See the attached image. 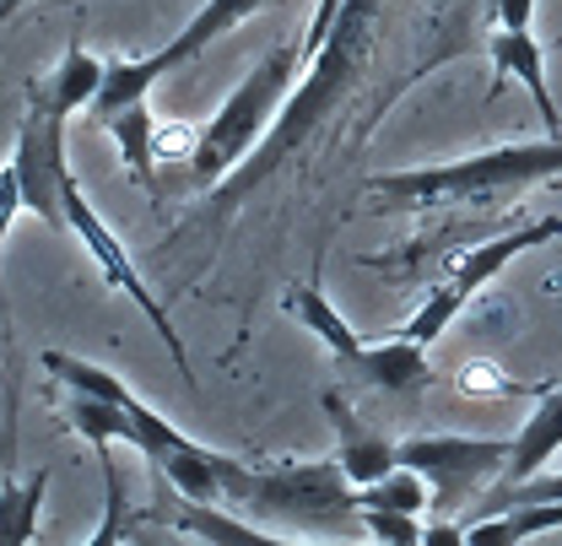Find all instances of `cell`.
I'll return each instance as SVG.
<instances>
[{
    "label": "cell",
    "mask_w": 562,
    "mask_h": 546,
    "mask_svg": "<svg viewBox=\"0 0 562 546\" xmlns=\"http://www.w3.org/2000/svg\"><path fill=\"white\" fill-rule=\"evenodd\" d=\"M66 120L70 114L49 98L44 76H33L27 92H22V125H16V146H11L22 211H33L38 222H49L55 233H70V238L92 255V266L103 271V281L120 287L140 314L151 320V331H157V342L168 346V357H173L179 368H190V352L179 342L168 309H162L157 292L146 287V276H140L136 260L125 255V244L114 238V227H109V222L92 211V201L81 196V185H76V174H70V163H66Z\"/></svg>",
    "instance_id": "1"
},
{
    "label": "cell",
    "mask_w": 562,
    "mask_h": 546,
    "mask_svg": "<svg viewBox=\"0 0 562 546\" xmlns=\"http://www.w3.org/2000/svg\"><path fill=\"white\" fill-rule=\"evenodd\" d=\"M44 368L55 385H66V427L81 433L92 449H109V444H125L146 460V471L157 481H168L179 498H195V503H227L233 481L244 471V460L222 455L195 444L190 433H179L162 411H151L131 385H120L109 368L76 357V352H44Z\"/></svg>",
    "instance_id": "2"
},
{
    "label": "cell",
    "mask_w": 562,
    "mask_h": 546,
    "mask_svg": "<svg viewBox=\"0 0 562 546\" xmlns=\"http://www.w3.org/2000/svg\"><path fill=\"white\" fill-rule=\"evenodd\" d=\"M384 16H390V0H341V5H336L330 33H325V44L303 60V76H297V87L286 92L277 125L266 131V141H260L227 179L211 185L206 222H227L286 157H297V146H308V141L319 136V125L347 103L351 92H357V81L373 66L379 33H384L379 22H384Z\"/></svg>",
    "instance_id": "3"
},
{
    "label": "cell",
    "mask_w": 562,
    "mask_h": 546,
    "mask_svg": "<svg viewBox=\"0 0 562 546\" xmlns=\"http://www.w3.org/2000/svg\"><path fill=\"white\" fill-rule=\"evenodd\" d=\"M562 174V136L547 141H514V146H487L454 163H432V168H395V174H373L362 185V196L390 211H427V205H492L514 201L530 185H547Z\"/></svg>",
    "instance_id": "4"
},
{
    "label": "cell",
    "mask_w": 562,
    "mask_h": 546,
    "mask_svg": "<svg viewBox=\"0 0 562 546\" xmlns=\"http://www.w3.org/2000/svg\"><path fill=\"white\" fill-rule=\"evenodd\" d=\"M297 76H303V38H277V44L260 55V66L238 81V92L211 114L206 131L195 136V152H190L195 185L227 179V174L266 141V131L277 125L281 103H286V92L297 87Z\"/></svg>",
    "instance_id": "5"
},
{
    "label": "cell",
    "mask_w": 562,
    "mask_h": 546,
    "mask_svg": "<svg viewBox=\"0 0 562 546\" xmlns=\"http://www.w3.org/2000/svg\"><path fill=\"white\" fill-rule=\"evenodd\" d=\"M227 509L277 520V525H303V531H362V503L357 487L341 471V460H286V466H244Z\"/></svg>",
    "instance_id": "6"
},
{
    "label": "cell",
    "mask_w": 562,
    "mask_h": 546,
    "mask_svg": "<svg viewBox=\"0 0 562 546\" xmlns=\"http://www.w3.org/2000/svg\"><path fill=\"white\" fill-rule=\"evenodd\" d=\"M271 0H206L157 55H140V60H120V66H103V81H98V92H92V120H109V114H120V109H131L136 98H151V87L168 76V70L190 66V60H201L211 44L222 38V33H233L238 22H249L255 11H266Z\"/></svg>",
    "instance_id": "7"
},
{
    "label": "cell",
    "mask_w": 562,
    "mask_h": 546,
    "mask_svg": "<svg viewBox=\"0 0 562 546\" xmlns=\"http://www.w3.org/2000/svg\"><path fill=\"white\" fill-rule=\"evenodd\" d=\"M562 233V216H547V222H530V227H514V233H497L487 244H476V249H465L460 255V266L443 276L427 298H422V309L395 331V336H406V342L417 346H432L449 325H454V314L487 287L492 276H503L525 249H536V244H547V238H558Z\"/></svg>",
    "instance_id": "8"
},
{
    "label": "cell",
    "mask_w": 562,
    "mask_h": 546,
    "mask_svg": "<svg viewBox=\"0 0 562 546\" xmlns=\"http://www.w3.org/2000/svg\"><path fill=\"white\" fill-rule=\"evenodd\" d=\"M401 466H412L432 487V509H465L487 492L508 466V438H465V433H422L395 444Z\"/></svg>",
    "instance_id": "9"
},
{
    "label": "cell",
    "mask_w": 562,
    "mask_h": 546,
    "mask_svg": "<svg viewBox=\"0 0 562 546\" xmlns=\"http://www.w3.org/2000/svg\"><path fill=\"white\" fill-rule=\"evenodd\" d=\"M325 411H330V422H336V460H341V471L351 477V487H368V481L390 477L395 466H401V455H395V444L384 438V433H373L351 401L341 390H325Z\"/></svg>",
    "instance_id": "10"
},
{
    "label": "cell",
    "mask_w": 562,
    "mask_h": 546,
    "mask_svg": "<svg viewBox=\"0 0 562 546\" xmlns=\"http://www.w3.org/2000/svg\"><path fill=\"white\" fill-rule=\"evenodd\" d=\"M341 374H357L362 385L384 390V395H422L427 390V346L390 336V342H362V352L351 357Z\"/></svg>",
    "instance_id": "11"
},
{
    "label": "cell",
    "mask_w": 562,
    "mask_h": 546,
    "mask_svg": "<svg viewBox=\"0 0 562 546\" xmlns=\"http://www.w3.org/2000/svg\"><path fill=\"white\" fill-rule=\"evenodd\" d=\"M487 55H492V66L508 70V76L530 92V103H536L541 120H547V136H562V109H558V98H552V87H547L541 44H536L530 33H519V27H497L487 38Z\"/></svg>",
    "instance_id": "12"
},
{
    "label": "cell",
    "mask_w": 562,
    "mask_h": 546,
    "mask_svg": "<svg viewBox=\"0 0 562 546\" xmlns=\"http://www.w3.org/2000/svg\"><path fill=\"white\" fill-rule=\"evenodd\" d=\"M562 449V385L547 390L536 411L525 416V427L508 438V466L497 481H530L536 471H547V460Z\"/></svg>",
    "instance_id": "13"
},
{
    "label": "cell",
    "mask_w": 562,
    "mask_h": 546,
    "mask_svg": "<svg viewBox=\"0 0 562 546\" xmlns=\"http://www.w3.org/2000/svg\"><path fill=\"white\" fill-rule=\"evenodd\" d=\"M109 136L120 141V157H125V168H131V179H136L140 196H162V185H157V141H151V98H136L131 109H120V114H109V120H98Z\"/></svg>",
    "instance_id": "14"
},
{
    "label": "cell",
    "mask_w": 562,
    "mask_h": 546,
    "mask_svg": "<svg viewBox=\"0 0 562 546\" xmlns=\"http://www.w3.org/2000/svg\"><path fill=\"white\" fill-rule=\"evenodd\" d=\"M44 492H49V466H38L27 477L5 471V481H0V546H27L38 536Z\"/></svg>",
    "instance_id": "15"
},
{
    "label": "cell",
    "mask_w": 562,
    "mask_h": 546,
    "mask_svg": "<svg viewBox=\"0 0 562 546\" xmlns=\"http://www.w3.org/2000/svg\"><path fill=\"white\" fill-rule=\"evenodd\" d=\"M286 314H292V320H297L303 331H314L319 342L330 346V357H336L341 368H347L351 357L362 352V336L351 331L341 314H336V303L325 298V287H297V292L286 298Z\"/></svg>",
    "instance_id": "16"
},
{
    "label": "cell",
    "mask_w": 562,
    "mask_h": 546,
    "mask_svg": "<svg viewBox=\"0 0 562 546\" xmlns=\"http://www.w3.org/2000/svg\"><path fill=\"white\" fill-rule=\"evenodd\" d=\"M98 81H103V60H98L81 38H70L66 55L55 60V70H44V87H49V98H55L66 114H76V109H87V103H92Z\"/></svg>",
    "instance_id": "17"
},
{
    "label": "cell",
    "mask_w": 562,
    "mask_h": 546,
    "mask_svg": "<svg viewBox=\"0 0 562 546\" xmlns=\"http://www.w3.org/2000/svg\"><path fill=\"white\" fill-rule=\"evenodd\" d=\"M508 503H562V471H536L530 481H492L482 509H508Z\"/></svg>",
    "instance_id": "18"
},
{
    "label": "cell",
    "mask_w": 562,
    "mask_h": 546,
    "mask_svg": "<svg viewBox=\"0 0 562 546\" xmlns=\"http://www.w3.org/2000/svg\"><path fill=\"white\" fill-rule=\"evenodd\" d=\"M362 536H379L390 546H417L422 525L417 514H395V509H362Z\"/></svg>",
    "instance_id": "19"
},
{
    "label": "cell",
    "mask_w": 562,
    "mask_h": 546,
    "mask_svg": "<svg viewBox=\"0 0 562 546\" xmlns=\"http://www.w3.org/2000/svg\"><path fill=\"white\" fill-rule=\"evenodd\" d=\"M16 211H22V190H16V168L5 163L0 168V249H5V233H11ZM0 320H5V271H0Z\"/></svg>",
    "instance_id": "20"
},
{
    "label": "cell",
    "mask_w": 562,
    "mask_h": 546,
    "mask_svg": "<svg viewBox=\"0 0 562 546\" xmlns=\"http://www.w3.org/2000/svg\"><path fill=\"white\" fill-rule=\"evenodd\" d=\"M460 385H465L471 395H514V390H519V385H508L492 363H471V368L460 374Z\"/></svg>",
    "instance_id": "21"
},
{
    "label": "cell",
    "mask_w": 562,
    "mask_h": 546,
    "mask_svg": "<svg viewBox=\"0 0 562 546\" xmlns=\"http://www.w3.org/2000/svg\"><path fill=\"white\" fill-rule=\"evenodd\" d=\"M492 11L503 27H519V33H530V22H536V0H492Z\"/></svg>",
    "instance_id": "22"
},
{
    "label": "cell",
    "mask_w": 562,
    "mask_h": 546,
    "mask_svg": "<svg viewBox=\"0 0 562 546\" xmlns=\"http://www.w3.org/2000/svg\"><path fill=\"white\" fill-rule=\"evenodd\" d=\"M22 5H27V0H0V22H11V16H16Z\"/></svg>",
    "instance_id": "23"
}]
</instances>
